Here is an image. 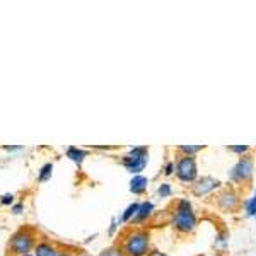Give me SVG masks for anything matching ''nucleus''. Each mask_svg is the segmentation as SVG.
I'll use <instances>...</instances> for the list:
<instances>
[{"label": "nucleus", "mask_w": 256, "mask_h": 256, "mask_svg": "<svg viewBox=\"0 0 256 256\" xmlns=\"http://www.w3.org/2000/svg\"><path fill=\"white\" fill-rule=\"evenodd\" d=\"M118 246L125 256H149L152 251L150 233L143 227H130L122 234Z\"/></svg>", "instance_id": "1"}, {"label": "nucleus", "mask_w": 256, "mask_h": 256, "mask_svg": "<svg viewBox=\"0 0 256 256\" xmlns=\"http://www.w3.org/2000/svg\"><path fill=\"white\" fill-rule=\"evenodd\" d=\"M171 226L178 234H193L198 226V217L193 210V205L188 198H178L171 210Z\"/></svg>", "instance_id": "2"}, {"label": "nucleus", "mask_w": 256, "mask_h": 256, "mask_svg": "<svg viewBox=\"0 0 256 256\" xmlns=\"http://www.w3.org/2000/svg\"><path fill=\"white\" fill-rule=\"evenodd\" d=\"M34 243H36L34 231L29 229V227H22V229L15 231V233L10 236L7 250L14 256H24V255H29V251L36 246Z\"/></svg>", "instance_id": "3"}, {"label": "nucleus", "mask_w": 256, "mask_h": 256, "mask_svg": "<svg viewBox=\"0 0 256 256\" xmlns=\"http://www.w3.org/2000/svg\"><path fill=\"white\" fill-rule=\"evenodd\" d=\"M122 164L128 173H131L133 176L142 174V171L145 169L147 164H149V147L145 145L131 147L122 157Z\"/></svg>", "instance_id": "4"}, {"label": "nucleus", "mask_w": 256, "mask_h": 256, "mask_svg": "<svg viewBox=\"0 0 256 256\" xmlns=\"http://www.w3.org/2000/svg\"><path fill=\"white\" fill-rule=\"evenodd\" d=\"M229 179L234 185H250L255 174V162L250 155L239 157L233 167L229 169Z\"/></svg>", "instance_id": "5"}, {"label": "nucleus", "mask_w": 256, "mask_h": 256, "mask_svg": "<svg viewBox=\"0 0 256 256\" xmlns=\"http://www.w3.org/2000/svg\"><path fill=\"white\" fill-rule=\"evenodd\" d=\"M174 162H176L174 176L178 178L179 183H183V185H193V183L200 178L198 176V162L195 157L179 155Z\"/></svg>", "instance_id": "6"}, {"label": "nucleus", "mask_w": 256, "mask_h": 256, "mask_svg": "<svg viewBox=\"0 0 256 256\" xmlns=\"http://www.w3.org/2000/svg\"><path fill=\"white\" fill-rule=\"evenodd\" d=\"M243 202L239 193L234 188H222L217 195H215V207L219 210L226 212V214H234L241 209Z\"/></svg>", "instance_id": "7"}, {"label": "nucleus", "mask_w": 256, "mask_h": 256, "mask_svg": "<svg viewBox=\"0 0 256 256\" xmlns=\"http://www.w3.org/2000/svg\"><path fill=\"white\" fill-rule=\"evenodd\" d=\"M217 190H222V181L214 178V176H202V178H198L197 181L191 185V195L198 198L207 197V195L214 193V191Z\"/></svg>", "instance_id": "8"}, {"label": "nucleus", "mask_w": 256, "mask_h": 256, "mask_svg": "<svg viewBox=\"0 0 256 256\" xmlns=\"http://www.w3.org/2000/svg\"><path fill=\"white\" fill-rule=\"evenodd\" d=\"M154 212H155V207H154V203H152L150 200L140 202V207H138V210H137V215L133 217L131 224H133L135 227L142 226V224H145L152 217V215H154Z\"/></svg>", "instance_id": "9"}, {"label": "nucleus", "mask_w": 256, "mask_h": 256, "mask_svg": "<svg viewBox=\"0 0 256 256\" xmlns=\"http://www.w3.org/2000/svg\"><path fill=\"white\" fill-rule=\"evenodd\" d=\"M149 188V178H145L143 174H137L131 178L130 181V191L133 195H143Z\"/></svg>", "instance_id": "10"}, {"label": "nucleus", "mask_w": 256, "mask_h": 256, "mask_svg": "<svg viewBox=\"0 0 256 256\" xmlns=\"http://www.w3.org/2000/svg\"><path fill=\"white\" fill-rule=\"evenodd\" d=\"M58 248L53 245V243L48 241H41L34 246V256H57Z\"/></svg>", "instance_id": "11"}, {"label": "nucleus", "mask_w": 256, "mask_h": 256, "mask_svg": "<svg viewBox=\"0 0 256 256\" xmlns=\"http://www.w3.org/2000/svg\"><path fill=\"white\" fill-rule=\"evenodd\" d=\"M87 154H89V152L79 149V147H69V149H67V157H69L70 161H74L77 166H81L84 162V159L87 157Z\"/></svg>", "instance_id": "12"}, {"label": "nucleus", "mask_w": 256, "mask_h": 256, "mask_svg": "<svg viewBox=\"0 0 256 256\" xmlns=\"http://www.w3.org/2000/svg\"><path fill=\"white\" fill-rule=\"evenodd\" d=\"M176 150L179 152V155H188V157H195L198 152L205 150V145H193V143H188V145H179L176 147Z\"/></svg>", "instance_id": "13"}, {"label": "nucleus", "mask_w": 256, "mask_h": 256, "mask_svg": "<svg viewBox=\"0 0 256 256\" xmlns=\"http://www.w3.org/2000/svg\"><path fill=\"white\" fill-rule=\"evenodd\" d=\"M138 207H140V202L130 203V205H128L127 209L123 210V214L120 215V222H131V221H133V217L137 215Z\"/></svg>", "instance_id": "14"}, {"label": "nucleus", "mask_w": 256, "mask_h": 256, "mask_svg": "<svg viewBox=\"0 0 256 256\" xmlns=\"http://www.w3.org/2000/svg\"><path fill=\"white\" fill-rule=\"evenodd\" d=\"M227 243H229V233H227L226 229H222L221 233L215 234L214 248H217V250H226Z\"/></svg>", "instance_id": "15"}, {"label": "nucleus", "mask_w": 256, "mask_h": 256, "mask_svg": "<svg viewBox=\"0 0 256 256\" xmlns=\"http://www.w3.org/2000/svg\"><path fill=\"white\" fill-rule=\"evenodd\" d=\"M227 150H229L231 154H236L239 155V157H243V155L250 154L251 147L246 145V143H234V145H227Z\"/></svg>", "instance_id": "16"}, {"label": "nucleus", "mask_w": 256, "mask_h": 256, "mask_svg": "<svg viewBox=\"0 0 256 256\" xmlns=\"http://www.w3.org/2000/svg\"><path fill=\"white\" fill-rule=\"evenodd\" d=\"M245 215L246 217H256V191L251 198H248L245 202Z\"/></svg>", "instance_id": "17"}, {"label": "nucleus", "mask_w": 256, "mask_h": 256, "mask_svg": "<svg viewBox=\"0 0 256 256\" xmlns=\"http://www.w3.org/2000/svg\"><path fill=\"white\" fill-rule=\"evenodd\" d=\"M51 173H53V164H51V162L45 164V166H43L41 169H39L38 181H39V183H45V181H48V179L51 178Z\"/></svg>", "instance_id": "18"}, {"label": "nucleus", "mask_w": 256, "mask_h": 256, "mask_svg": "<svg viewBox=\"0 0 256 256\" xmlns=\"http://www.w3.org/2000/svg\"><path fill=\"white\" fill-rule=\"evenodd\" d=\"M157 195L161 198H169L171 195H173V186H171L169 183H161V185L157 186Z\"/></svg>", "instance_id": "19"}, {"label": "nucleus", "mask_w": 256, "mask_h": 256, "mask_svg": "<svg viewBox=\"0 0 256 256\" xmlns=\"http://www.w3.org/2000/svg\"><path fill=\"white\" fill-rule=\"evenodd\" d=\"M99 256H125V255L122 253V250H120L118 245H111V246L105 248V250L99 253Z\"/></svg>", "instance_id": "20"}, {"label": "nucleus", "mask_w": 256, "mask_h": 256, "mask_svg": "<svg viewBox=\"0 0 256 256\" xmlns=\"http://www.w3.org/2000/svg\"><path fill=\"white\" fill-rule=\"evenodd\" d=\"M176 171V162L174 161H167L162 167V174L164 176H173Z\"/></svg>", "instance_id": "21"}, {"label": "nucleus", "mask_w": 256, "mask_h": 256, "mask_svg": "<svg viewBox=\"0 0 256 256\" xmlns=\"http://www.w3.org/2000/svg\"><path fill=\"white\" fill-rule=\"evenodd\" d=\"M12 202H14V195H10V193L3 195V197L0 198V203H2V205H12Z\"/></svg>", "instance_id": "22"}, {"label": "nucleus", "mask_w": 256, "mask_h": 256, "mask_svg": "<svg viewBox=\"0 0 256 256\" xmlns=\"http://www.w3.org/2000/svg\"><path fill=\"white\" fill-rule=\"evenodd\" d=\"M149 256H169V255L164 253V251H159V250H152Z\"/></svg>", "instance_id": "23"}, {"label": "nucleus", "mask_w": 256, "mask_h": 256, "mask_svg": "<svg viewBox=\"0 0 256 256\" xmlns=\"http://www.w3.org/2000/svg\"><path fill=\"white\" fill-rule=\"evenodd\" d=\"M21 210H22V205H21V203H17V205L12 207V212H14V214H21Z\"/></svg>", "instance_id": "24"}, {"label": "nucleus", "mask_w": 256, "mask_h": 256, "mask_svg": "<svg viewBox=\"0 0 256 256\" xmlns=\"http://www.w3.org/2000/svg\"><path fill=\"white\" fill-rule=\"evenodd\" d=\"M117 221H118V219H113V222H111V227H110V234H113L115 233V229H117Z\"/></svg>", "instance_id": "25"}, {"label": "nucleus", "mask_w": 256, "mask_h": 256, "mask_svg": "<svg viewBox=\"0 0 256 256\" xmlns=\"http://www.w3.org/2000/svg\"><path fill=\"white\" fill-rule=\"evenodd\" d=\"M57 256H72L70 253H67V251H58Z\"/></svg>", "instance_id": "26"}, {"label": "nucleus", "mask_w": 256, "mask_h": 256, "mask_svg": "<svg viewBox=\"0 0 256 256\" xmlns=\"http://www.w3.org/2000/svg\"><path fill=\"white\" fill-rule=\"evenodd\" d=\"M79 256H93V255H79Z\"/></svg>", "instance_id": "27"}, {"label": "nucleus", "mask_w": 256, "mask_h": 256, "mask_svg": "<svg viewBox=\"0 0 256 256\" xmlns=\"http://www.w3.org/2000/svg\"><path fill=\"white\" fill-rule=\"evenodd\" d=\"M24 256H33V255H24Z\"/></svg>", "instance_id": "28"}, {"label": "nucleus", "mask_w": 256, "mask_h": 256, "mask_svg": "<svg viewBox=\"0 0 256 256\" xmlns=\"http://www.w3.org/2000/svg\"><path fill=\"white\" fill-rule=\"evenodd\" d=\"M214 256H219V255H214Z\"/></svg>", "instance_id": "29"}, {"label": "nucleus", "mask_w": 256, "mask_h": 256, "mask_svg": "<svg viewBox=\"0 0 256 256\" xmlns=\"http://www.w3.org/2000/svg\"><path fill=\"white\" fill-rule=\"evenodd\" d=\"M255 219H256V217H255Z\"/></svg>", "instance_id": "30"}]
</instances>
